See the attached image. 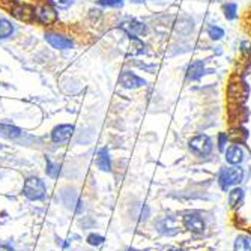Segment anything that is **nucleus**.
I'll use <instances>...</instances> for the list:
<instances>
[{
	"mask_svg": "<svg viewBox=\"0 0 251 251\" xmlns=\"http://www.w3.org/2000/svg\"><path fill=\"white\" fill-rule=\"evenodd\" d=\"M47 193V187L39 177H29L25 180L23 185V194H25L29 200H42Z\"/></svg>",
	"mask_w": 251,
	"mask_h": 251,
	"instance_id": "1",
	"label": "nucleus"
},
{
	"mask_svg": "<svg viewBox=\"0 0 251 251\" xmlns=\"http://www.w3.org/2000/svg\"><path fill=\"white\" fill-rule=\"evenodd\" d=\"M244 172L239 167H230V169H223L218 177L220 187L226 191L227 188H230L232 185H236L242 180Z\"/></svg>",
	"mask_w": 251,
	"mask_h": 251,
	"instance_id": "2",
	"label": "nucleus"
},
{
	"mask_svg": "<svg viewBox=\"0 0 251 251\" xmlns=\"http://www.w3.org/2000/svg\"><path fill=\"white\" fill-rule=\"evenodd\" d=\"M190 151L197 156H208L212 152V140L204 134L196 135L190 140Z\"/></svg>",
	"mask_w": 251,
	"mask_h": 251,
	"instance_id": "3",
	"label": "nucleus"
},
{
	"mask_svg": "<svg viewBox=\"0 0 251 251\" xmlns=\"http://www.w3.org/2000/svg\"><path fill=\"white\" fill-rule=\"evenodd\" d=\"M9 11L11 14L20 20V21H25V23H29L35 18V9L26 3H21V2H17V0H12V2L9 3Z\"/></svg>",
	"mask_w": 251,
	"mask_h": 251,
	"instance_id": "4",
	"label": "nucleus"
},
{
	"mask_svg": "<svg viewBox=\"0 0 251 251\" xmlns=\"http://www.w3.org/2000/svg\"><path fill=\"white\" fill-rule=\"evenodd\" d=\"M35 18L45 26H51L57 21V12L50 5H41L35 9Z\"/></svg>",
	"mask_w": 251,
	"mask_h": 251,
	"instance_id": "5",
	"label": "nucleus"
},
{
	"mask_svg": "<svg viewBox=\"0 0 251 251\" xmlns=\"http://www.w3.org/2000/svg\"><path fill=\"white\" fill-rule=\"evenodd\" d=\"M45 41L56 50H71L74 47V42L70 38H66L60 33H54V32L45 33Z\"/></svg>",
	"mask_w": 251,
	"mask_h": 251,
	"instance_id": "6",
	"label": "nucleus"
},
{
	"mask_svg": "<svg viewBox=\"0 0 251 251\" xmlns=\"http://www.w3.org/2000/svg\"><path fill=\"white\" fill-rule=\"evenodd\" d=\"M74 134V126L70 124H65V125H59L53 129L51 132V140L56 145H65L71 140V137Z\"/></svg>",
	"mask_w": 251,
	"mask_h": 251,
	"instance_id": "7",
	"label": "nucleus"
},
{
	"mask_svg": "<svg viewBox=\"0 0 251 251\" xmlns=\"http://www.w3.org/2000/svg\"><path fill=\"white\" fill-rule=\"evenodd\" d=\"M121 29L126 35H129V38H140L146 33V26L139 20H131V21L121 23Z\"/></svg>",
	"mask_w": 251,
	"mask_h": 251,
	"instance_id": "8",
	"label": "nucleus"
},
{
	"mask_svg": "<svg viewBox=\"0 0 251 251\" xmlns=\"http://www.w3.org/2000/svg\"><path fill=\"white\" fill-rule=\"evenodd\" d=\"M182 221H184L185 229L190 230V232H193V233L200 235V233L204 232V221H203V218H201L200 215H197V214H187Z\"/></svg>",
	"mask_w": 251,
	"mask_h": 251,
	"instance_id": "9",
	"label": "nucleus"
},
{
	"mask_svg": "<svg viewBox=\"0 0 251 251\" xmlns=\"http://www.w3.org/2000/svg\"><path fill=\"white\" fill-rule=\"evenodd\" d=\"M119 83L125 87V89H137L146 84V81L143 78H140L139 75H135L134 73L129 71H124L119 77Z\"/></svg>",
	"mask_w": 251,
	"mask_h": 251,
	"instance_id": "10",
	"label": "nucleus"
},
{
	"mask_svg": "<svg viewBox=\"0 0 251 251\" xmlns=\"http://www.w3.org/2000/svg\"><path fill=\"white\" fill-rule=\"evenodd\" d=\"M158 230L164 235H175L177 232V221L173 217H164L158 221Z\"/></svg>",
	"mask_w": 251,
	"mask_h": 251,
	"instance_id": "11",
	"label": "nucleus"
},
{
	"mask_svg": "<svg viewBox=\"0 0 251 251\" xmlns=\"http://www.w3.org/2000/svg\"><path fill=\"white\" fill-rule=\"evenodd\" d=\"M204 74V62L203 60H196L188 66V71H187V78L191 81L199 80L201 75Z\"/></svg>",
	"mask_w": 251,
	"mask_h": 251,
	"instance_id": "12",
	"label": "nucleus"
},
{
	"mask_svg": "<svg viewBox=\"0 0 251 251\" xmlns=\"http://www.w3.org/2000/svg\"><path fill=\"white\" fill-rule=\"evenodd\" d=\"M226 159H227V163H230V164H239V163H242V159H244L242 149L238 145L230 146L229 149H227V152H226Z\"/></svg>",
	"mask_w": 251,
	"mask_h": 251,
	"instance_id": "13",
	"label": "nucleus"
},
{
	"mask_svg": "<svg viewBox=\"0 0 251 251\" xmlns=\"http://www.w3.org/2000/svg\"><path fill=\"white\" fill-rule=\"evenodd\" d=\"M0 135L5 137V139H18V137L21 135V129L14 126V125H8V124H2L0 125Z\"/></svg>",
	"mask_w": 251,
	"mask_h": 251,
	"instance_id": "14",
	"label": "nucleus"
},
{
	"mask_svg": "<svg viewBox=\"0 0 251 251\" xmlns=\"http://www.w3.org/2000/svg\"><path fill=\"white\" fill-rule=\"evenodd\" d=\"M97 164H98V167H100L102 172H111L110 155H108V151H107L105 148L100 151L98 158H97Z\"/></svg>",
	"mask_w": 251,
	"mask_h": 251,
	"instance_id": "15",
	"label": "nucleus"
},
{
	"mask_svg": "<svg viewBox=\"0 0 251 251\" xmlns=\"http://www.w3.org/2000/svg\"><path fill=\"white\" fill-rule=\"evenodd\" d=\"M14 33V26L6 18H0V39H8Z\"/></svg>",
	"mask_w": 251,
	"mask_h": 251,
	"instance_id": "16",
	"label": "nucleus"
},
{
	"mask_svg": "<svg viewBox=\"0 0 251 251\" xmlns=\"http://www.w3.org/2000/svg\"><path fill=\"white\" fill-rule=\"evenodd\" d=\"M235 251H251V238L250 236H238L235 241Z\"/></svg>",
	"mask_w": 251,
	"mask_h": 251,
	"instance_id": "17",
	"label": "nucleus"
},
{
	"mask_svg": "<svg viewBox=\"0 0 251 251\" xmlns=\"http://www.w3.org/2000/svg\"><path fill=\"white\" fill-rule=\"evenodd\" d=\"M242 199H244V191L241 188H235L229 193V203L232 208H238Z\"/></svg>",
	"mask_w": 251,
	"mask_h": 251,
	"instance_id": "18",
	"label": "nucleus"
},
{
	"mask_svg": "<svg viewBox=\"0 0 251 251\" xmlns=\"http://www.w3.org/2000/svg\"><path fill=\"white\" fill-rule=\"evenodd\" d=\"M45 163H47V175L50 177H53V179L59 177V175H60V164L53 163L49 156H45Z\"/></svg>",
	"mask_w": 251,
	"mask_h": 251,
	"instance_id": "19",
	"label": "nucleus"
},
{
	"mask_svg": "<svg viewBox=\"0 0 251 251\" xmlns=\"http://www.w3.org/2000/svg\"><path fill=\"white\" fill-rule=\"evenodd\" d=\"M208 33H209L211 39H214V41H218V39H221L224 36V30L221 27H218V26H211L208 29Z\"/></svg>",
	"mask_w": 251,
	"mask_h": 251,
	"instance_id": "20",
	"label": "nucleus"
},
{
	"mask_svg": "<svg viewBox=\"0 0 251 251\" xmlns=\"http://www.w3.org/2000/svg\"><path fill=\"white\" fill-rule=\"evenodd\" d=\"M50 3L57 9H68L74 3V0H50Z\"/></svg>",
	"mask_w": 251,
	"mask_h": 251,
	"instance_id": "21",
	"label": "nucleus"
},
{
	"mask_svg": "<svg viewBox=\"0 0 251 251\" xmlns=\"http://www.w3.org/2000/svg\"><path fill=\"white\" fill-rule=\"evenodd\" d=\"M224 14L227 20H235L236 18V5L235 3H229L224 6Z\"/></svg>",
	"mask_w": 251,
	"mask_h": 251,
	"instance_id": "22",
	"label": "nucleus"
},
{
	"mask_svg": "<svg viewBox=\"0 0 251 251\" xmlns=\"http://www.w3.org/2000/svg\"><path fill=\"white\" fill-rule=\"evenodd\" d=\"M98 3L102 6H111V8H121L122 6V0H98Z\"/></svg>",
	"mask_w": 251,
	"mask_h": 251,
	"instance_id": "23",
	"label": "nucleus"
},
{
	"mask_svg": "<svg viewBox=\"0 0 251 251\" xmlns=\"http://www.w3.org/2000/svg\"><path fill=\"white\" fill-rule=\"evenodd\" d=\"M87 241H89L90 245H101V244L104 242V238L100 236V235H90V236L87 238Z\"/></svg>",
	"mask_w": 251,
	"mask_h": 251,
	"instance_id": "24",
	"label": "nucleus"
},
{
	"mask_svg": "<svg viewBox=\"0 0 251 251\" xmlns=\"http://www.w3.org/2000/svg\"><path fill=\"white\" fill-rule=\"evenodd\" d=\"M226 140H227V135H226L224 132H221V134H220V145H218L220 151H224V148H226Z\"/></svg>",
	"mask_w": 251,
	"mask_h": 251,
	"instance_id": "25",
	"label": "nucleus"
},
{
	"mask_svg": "<svg viewBox=\"0 0 251 251\" xmlns=\"http://www.w3.org/2000/svg\"><path fill=\"white\" fill-rule=\"evenodd\" d=\"M0 251H14V250L8 245H0Z\"/></svg>",
	"mask_w": 251,
	"mask_h": 251,
	"instance_id": "26",
	"label": "nucleus"
},
{
	"mask_svg": "<svg viewBox=\"0 0 251 251\" xmlns=\"http://www.w3.org/2000/svg\"><path fill=\"white\" fill-rule=\"evenodd\" d=\"M131 2H135V3H142L143 0H131Z\"/></svg>",
	"mask_w": 251,
	"mask_h": 251,
	"instance_id": "27",
	"label": "nucleus"
},
{
	"mask_svg": "<svg viewBox=\"0 0 251 251\" xmlns=\"http://www.w3.org/2000/svg\"><path fill=\"white\" fill-rule=\"evenodd\" d=\"M169 251H182V250H179V248H173V250H169Z\"/></svg>",
	"mask_w": 251,
	"mask_h": 251,
	"instance_id": "28",
	"label": "nucleus"
},
{
	"mask_svg": "<svg viewBox=\"0 0 251 251\" xmlns=\"http://www.w3.org/2000/svg\"><path fill=\"white\" fill-rule=\"evenodd\" d=\"M128 251H139V250H134V248H129Z\"/></svg>",
	"mask_w": 251,
	"mask_h": 251,
	"instance_id": "29",
	"label": "nucleus"
}]
</instances>
